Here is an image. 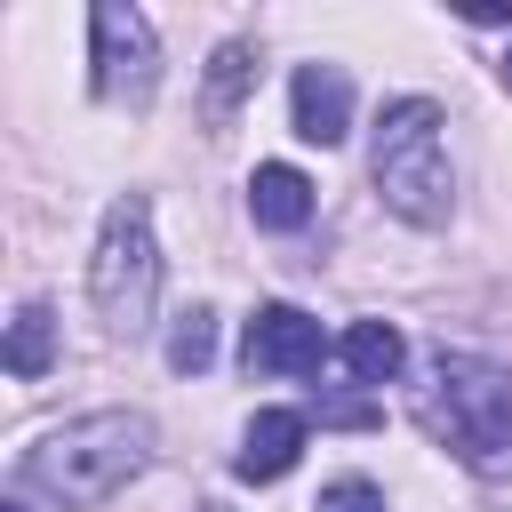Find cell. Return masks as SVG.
Wrapping results in <instances>:
<instances>
[{
	"label": "cell",
	"mask_w": 512,
	"mask_h": 512,
	"mask_svg": "<svg viewBox=\"0 0 512 512\" xmlns=\"http://www.w3.org/2000/svg\"><path fill=\"white\" fill-rule=\"evenodd\" d=\"M144 464H152V416H136V408H96V416H72V424H56L48 440H32L24 464H16V480L40 488V496H56V504H104V496H120Z\"/></svg>",
	"instance_id": "obj_1"
},
{
	"label": "cell",
	"mask_w": 512,
	"mask_h": 512,
	"mask_svg": "<svg viewBox=\"0 0 512 512\" xmlns=\"http://www.w3.org/2000/svg\"><path fill=\"white\" fill-rule=\"evenodd\" d=\"M416 424L472 472H512V368L440 352L416 384Z\"/></svg>",
	"instance_id": "obj_2"
},
{
	"label": "cell",
	"mask_w": 512,
	"mask_h": 512,
	"mask_svg": "<svg viewBox=\"0 0 512 512\" xmlns=\"http://www.w3.org/2000/svg\"><path fill=\"white\" fill-rule=\"evenodd\" d=\"M440 104L432 96H400L376 112V136H368V176H376V200L400 216V224H448V136H440Z\"/></svg>",
	"instance_id": "obj_3"
},
{
	"label": "cell",
	"mask_w": 512,
	"mask_h": 512,
	"mask_svg": "<svg viewBox=\"0 0 512 512\" xmlns=\"http://www.w3.org/2000/svg\"><path fill=\"white\" fill-rule=\"evenodd\" d=\"M88 296H96V312H104L112 336H144L152 328L160 248H152V200L144 192H120L104 208V232H96V256H88Z\"/></svg>",
	"instance_id": "obj_4"
},
{
	"label": "cell",
	"mask_w": 512,
	"mask_h": 512,
	"mask_svg": "<svg viewBox=\"0 0 512 512\" xmlns=\"http://www.w3.org/2000/svg\"><path fill=\"white\" fill-rule=\"evenodd\" d=\"M88 40H96V72H88L96 104H144V96H152V80H160L152 16H144V8L104 0V8H88Z\"/></svg>",
	"instance_id": "obj_5"
},
{
	"label": "cell",
	"mask_w": 512,
	"mask_h": 512,
	"mask_svg": "<svg viewBox=\"0 0 512 512\" xmlns=\"http://www.w3.org/2000/svg\"><path fill=\"white\" fill-rule=\"evenodd\" d=\"M320 360H328V336H320V320L296 312V304H264V312L248 320V336H240V368H248V376H312Z\"/></svg>",
	"instance_id": "obj_6"
},
{
	"label": "cell",
	"mask_w": 512,
	"mask_h": 512,
	"mask_svg": "<svg viewBox=\"0 0 512 512\" xmlns=\"http://www.w3.org/2000/svg\"><path fill=\"white\" fill-rule=\"evenodd\" d=\"M288 112H296L304 144H344L352 136V80H344V64H296Z\"/></svg>",
	"instance_id": "obj_7"
},
{
	"label": "cell",
	"mask_w": 512,
	"mask_h": 512,
	"mask_svg": "<svg viewBox=\"0 0 512 512\" xmlns=\"http://www.w3.org/2000/svg\"><path fill=\"white\" fill-rule=\"evenodd\" d=\"M304 432H312V424H304L296 408H256V416H248V432H240L232 472H240V480H280V472H296Z\"/></svg>",
	"instance_id": "obj_8"
},
{
	"label": "cell",
	"mask_w": 512,
	"mask_h": 512,
	"mask_svg": "<svg viewBox=\"0 0 512 512\" xmlns=\"http://www.w3.org/2000/svg\"><path fill=\"white\" fill-rule=\"evenodd\" d=\"M248 216H256L264 232H304V224H312V176L288 168V160H264V168L248 176Z\"/></svg>",
	"instance_id": "obj_9"
},
{
	"label": "cell",
	"mask_w": 512,
	"mask_h": 512,
	"mask_svg": "<svg viewBox=\"0 0 512 512\" xmlns=\"http://www.w3.org/2000/svg\"><path fill=\"white\" fill-rule=\"evenodd\" d=\"M336 360L352 368V384H392L400 360H408V336H400L392 320H352L344 344H336Z\"/></svg>",
	"instance_id": "obj_10"
},
{
	"label": "cell",
	"mask_w": 512,
	"mask_h": 512,
	"mask_svg": "<svg viewBox=\"0 0 512 512\" xmlns=\"http://www.w3.org/2000/svg\"><path fill=\"white\" fill-rule=\"evenodd\" d=\"M48 360H56V312L48 304H24L16 320H8V376H48Z\"/></svg>",
	"instance_id": "obj_11"
},
{
	"label": "cell",
	"mask_w": 512,
	"mask_h": 512,
	"mask_svg": "<svg viewBox=\"0 0 512 512\" xmlns=\"http://www.w3.org/2000/svg\"><path fill=\"white\" fill-rule=\"evenodd\" d=\"M208 360H216V312L208 304H184L176 328H168V368L176 376H200Z\"/></svg>",
	"instance_id": "obj_12"
},
{
	"label": "cell",
	"mask_w": 512,
	"mask_h": 512,
	"mask_svg": "<svg viewBox=\"0 0 512 512\" xmlns=\"http://www.w3.org/2000/svg\"><path fill=\"white\" fill-rule=\"evenodd\" d=\"M248 80H256V48H248V40H224V48L208 56V112H232V104L248 96Z\"/></svg>",
	"instance_id": "obj_13"
},
{
	"label": "cell",
	"mask_w": 512,
	"mask_h": 512,
	"mask_svg": "<svg viewBox=\"0 0 512 512\" xmlns=\"http://www.w3.org/2000/svg\"><path fill=\"white\" fill-rule=\"evenodd\" d=\"M312 512H384V488L376 480H360V472H344V480H328L320 488V504Z\"/></svg>",
	"instance_id": "obj_14"
},
{
	"label": "cell",
	"mask_w": 512,
	"mask_h": 512,
	"mask_svg": "<svg viewBox=\"0 0 512 512\" xmlns=\"http://www.w3.org/2000/svg\"><path fill=\"white\" fill-rule=\"evenodd\" d=\"M0 512H24V504H0Z\"/></svg>",
	"instance_id": "obj_15"
},
{
	"label": "cell",
	"mask_w": 512,
	"mask_h": 512,
	"mask_svg": "<svg viewBox=\"0 0 512 512\" xmlns=\"http://www.w3.org/2000/svg\"><path fill=\"white\" fill-rule=\"evenodd\" d=\"M504 72H512V56H504Z\"/></svg>",
	"instance_id": "obj_16"
}]
</instances>
